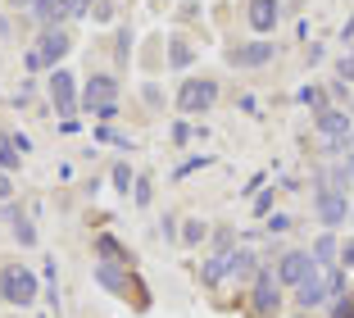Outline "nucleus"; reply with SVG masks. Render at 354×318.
Returning a JSON list of instances; mask_svg holds the SVG:
<instances>
[{
    "label": "nucleus",
    "mask_w": 354,
    "mask_h": 318,
    "mask_svg": "<svg viewBox=\"0 0 354 318\" xmlns=\"http://www.w3.org/2000/svg\"><path fill=\"white\" fill-rule=\"evenodd\" d=\"M313 214H318L323 232H341V227L350 223V214H354V200L345 191H336V186H327L323 173H318L313 177Z\"/></svg>",
    "instance_id": "obj_1"
},
{
    "label": "nucleus",
    "mask_w": 354,
    "mask_h": 318,
    "mask_svg": "<svg viewBox=\"0 0 354 318\" xmlns=\"http://www.w3.org/2000/svg\"><path fill=\"white\" fill-rule=\"evenodd\" d=\"M37 296H41V282H37L32 268H23V264H5V268H0V300H5V305L32 309Z\"/></svg>",
    "instance_id": "obj_2"
},
{
    "label": "nucleus",
    "mask_w": 354,
    "mask_h": 318,
    "mask_svg": "<svg viewBox=\"0 0 354 318\" xmlns=\"http://www.w3.org/2000/svg\"><path fill=\"white\" fill-rule=\"evenodd\" d=\"M218 105V82L214 78H187L182 91H177V109L187 114V118H200Z\"/></svg>",
    "instance_id": "obj_3"
},
{
    "label": "nucleus",
    "mask_w": 354,
    "mask_h": 318,
    "mask_svg": "<svg viewBox=\"0 0 354 318\" xmlns=\"http://www.w3.org/2000/svg\"><path fill=\"white\" fill-rule=\"evenodd\" d=\"M250 318H277L281 314V282L272 268H263L259 277H254V287H250Z\"/></svg>",
    "instance_id": "obj_4"
},
{
    "label": "nucleus",
    "mask_w": 354,
    "mask_h": 318,
    "mask_svg": "<svg viewBox=\"0 0 354 318\" xmlns=\"http://www.w3.org/2000/svg\"><path fill=\"white\" fill-rule=\"evenodd\" d=\"M272 273H277L281 287L295 291L309 273H318V259H313V250H281V259H277V268H272Z\"/></svg>",
    "instance_id": "obj_5"
},
{
    "label": "nucleus",
    "mask_w": 354,
    "mask_h": 318,
    "mask_svg": "<svg viewBox=\"0 0 354 318\" xmlns=\"http://www.w3.org/2000/svg\"><path fill=\"white\" fill-rule=\"evenodd\" d=\"M272 60H277V42H268V37L227 46V64H236V69H263V64H272Z\"/></svg>",
    "instance_id": "obj_6"
},
{
    "label": "nucleus",
    "mask_w": 354,
    "mask_h": 318,
    "mask_svg": "<svg viewBox=\"0 0 354 318\" xmlns=\"http://www.w3.org/2000/svg\"><path fill=\"white\" fill-rule=\"evenodd\" d=\"M95 282H100L104 291L123 296V300H127V291H132L136 305H146V296H141V287L132 282V268H127V264H104V259H100V264H95Z\"/></svg>",
    "instance_id": "obj_7"
},
{
    "label": "nucleus",
    "mask_w": 354,
    "mask_h": 318,
    "mask_svg": "<svg viewBox=\"0 0 354 318\" xmlns=\"http://www.w3.org/2000/svg\"><path fill=\"white\" fill-rule=\"evenodd\" d=\"M313 132L323 136V141H350V132H354V118L341 109V105H327L323 114H313Z\"/></svg>",
    "instance_id": "obj_8"
},
{
    "label": "nucleus",
    "mask_w": 354,
    "mask_h": 318,
    "mask_svg": "<svg viewBox=\"0 0 354 318\" xmlns=\"http://www.w3.org/2000/svg\"><path fill=\"white\" fill-rule=\"evenodd\" d=\"M68 51H73V37H68L64 28H46L41 37H37V55H41V64L50 73L64 64V55H68Z\"/></svg>",
    "instance_id": "obj_9"
},
{
    "label": "nucleus",
    "mask_w": 354,
    "mask_h": 318,
    "mask_svg": "<svg viewBox=\"0 0 354 318\" xmlns=\"http://www.w3.org/2000/svg\"><path fill=\"white\" fill-rule=\"evenodd\" d=\"M114 100H118V82L109 78V73H95V78L82 82V109L86 114L104 109V105H114Z\"/></svg>",
    "instance_id": "obj_10"
},
{
    "label": "nucleus",
    "mask_w": 354,
    "mask_h": 318,
    "mask_svg": "<svg viewBox=\"0 0 354 318\" xmlns=\"http://www.w3.org/2000/svg\"><path fill=\"white\" fill-rule=\"evenodd\" d=\"M263 255H254V250H232L227 255V277L236 282V287H254V277L263 273Z\"/></svg>",
    "instance_id": "obj_11"
},
{
    "label": "nucleus",
    "mask_w": 354,
    "mask_h": 318,
    "mask_svg": "<svg viewBox=\"0 0 354 318\" xmlns=\"http://www.w3.org/2000/svg\"><path fill=\"white\" fill-rule=\"evenodd\" d=\"M245 23H250L259 37H272V28L281 23V0H250V5H245Z\"/></svg>",
    "instance_id": "obj_12"
},
{
    "label": "nucleus",
    "mask_w": 354,
    "mask_h": 318,
    "mask_svg": "<svg viewBox=\"0 0 354 318\" xmlns=\"http://www.w3.org/2000/svg\"><path fill=\"white\" fill-rule=\"evenodd\" d=\"M50 100H55V114H64V118L77 109V87H73V73L68 69L50 73Z\"/></svg>",
    "instance_id": "obj_13"
},
{
    "label": "nucleus",
    "mask_w": 354,
    "mask_h": 318,
    "mask_svg": "<svg viewBox=\"0 0 354 318\" xmlns=\"http://www.w3.org/2000/svg\"><path fill=\"white\" fill-rule=\"evenodd\" d=\"M32 19L41 23V32H46V28H59V23L73 19V14H68V0H37V5H32Z\"/></svg>",
    "instance_id": "obj_14"
},
{
    "label": "nucleus",
    "mask_w": 354,
    "mask_h": 318,
    "mask_svg": "<svg viewBox=\"0 0 354 318\" xmlns=\"http://www.w3.org/2000/svg\"><path fill=\"white\" fill-rule=\"evenodd\" d=\"M309 250H313V259H318V268H336L341 264V241H336V232H323Z\"/></svg>",
    "instance_id": "obj_15"
},
{
    "label": "nucleus",
    "mask_w": 354,
    "mask_h": 318,
    "mask_svg": "<svg viewBox=\"0 0 354 318\" xmlns=\"http://www.w3.org/2000/svg\"><path fill=\"white\" fill-rule=\"evenodd\" d=\"M227 255H232V250L200 259V282H205V287H223V282H227Z\"/></svg>",
    "instance_id": "obj_16"
},
{
    "label": "nucleus",
    "mask_w": 354,
    "mask_h": 318,
    "mask_svg": "<svg viewBox=\"0 0 354 318\" xmlns=\"http://www.w3.org/2000/svg\"><path fill=\"white\" fill-rule=\"evenodd\" d=\"M95 255H100L104 264H127V259H132V255H127V250L114 241V236H95Z\"/></svg>",
    "instance_id": "obj_17"
},
{
    "label": "nucleus",
    "mask_w": 354,
    "mask_h": 318,
    "mask_svg": "<svg viewBox=\"0 0 354 318\" xmlns=\"http://www.w3.org/2000/svg\"><path fill=\"white\" fill-rule=\"evenodd\" d=\"M191 60H196L191 42H187V37H173V42H168V64H173V69H187Z\"/></svg>",
    "instance_id": "obj_18"
},
{
    "label": "nucleus",
    "mask_w": 354,
    "mask_h": 318,
    "mask_svg": "<svg viewBox=\"0 0 354 318\" xmlns=\"http://www.w3.org/2000/svg\"><path fill=\"white\" fill-rule=\"evenodd\" d=\"M295 100H300V105H309L313 114H323V109H327V91H323V87H313V82H304L300 91H295Z\"/></svg>",
    "instance_id": "obj_19"
},
{
    "label": "nucleus",
    "mask_w": 354,
    "mask_h": 318,
    "mask_svg": "<svg viewBox=\"0 0 354 318\" xmlns=\"http://www.w3.org/2000/svg\"><path fill=\"white\" fill-rule=\"evenodd\" d=\"M109 182H114V191H132V186H136V173H132V168H127V164H114V173H109Z\"/></svg>",
    "instance_id": "obj_20"
},
{
    "label": "nucleus",
    "mask_w": 354,
    "mask_h": 318,
    "mask_svg": "<svg viewBox=\"0 0 354 318\" xmlns=\"http://www.w3.org/2000/svg\"><path fill=\"white\" fill-rule=\"evenodd\" d=\"M336 82H354V46H345L336 60Z\"/></svg>",
    "instance_id": "obj_21"
},
{
    "label": "nucleus",
    "mask_w": 354,
    "mask_h": 318,
    "mask_svg": "<svg viewBox=\"0 0 354 318\" xmlns=\"http://www.w3.org/2000/svg\"><path fill=\"white\" fill-rule=\"evenodd\" d=\"M14 236H19V246H37V227H32L23 214L14 218Z\"/></svg>",
    "instance_id": "obj_22"
},
{
    "label": "nucleus",
    "mask_w": 354,
    "mask_h": 318,
    "mask_svg": "<svg viewBox=\"0 0 354 318\" xmlns=\"http://www.w3.org/2000/svg\"><path fill=\"white\" fill-rule=\"evenodd\" d=\"M205 236H209V227L200 223V218H191V223L182 227V241H187V246H200V241H205Z\"/></svg>",
    "instance_id": "obj_23"
},
{
    "label": "nucleus",
    "mask_w": 354,
    "mask_h": 318,
    "mask_svg": "<svg viewBox=\"0 0 354 318\" xmlns=\"http://www.w3.org/2000/svg\"><path fill=\"white\" fill-rule=\"evenodd\" d=\"M19 159H23V154L14 150L10 141H0V173H14V168H19Z\"/></svg>",
    "instance_id": "obj_24"
},
{
    "label": "nucleus",
    "mask_w": 354,
    "mask_h": 318,
    "mask_svg": "<svg viewBox=\"0 0 354 318\" xmlns=\"http://www.w3.org/2000/svg\"><path fill=\"white\" fill-rule=\"evenodd\" d=\"M332 318H354V291H345V296L332 300Z\"/></svg>",
    "instance_id": "obj_25"
},
{
    "label": "nucleus",
    "mask_w": 354,
    "mask_h": 318,
    "mask_svg": "<svg viewBox=\"0 0 354 318\" xmlns=\"http://www.w3.org/2000/svg\"><path fill=\"white\" fill-rule=\"evenodd\" d=\"M295 218L291 214H268V236H281V232H291Z\"/></svg>",
    "instance_id": "obj_26"
},
{
    "label": "nucleus",
    "mask_w": 354,
    "mask_h": 318,
    "mask_svg": "<svg viewBox=\"0 0 354 318\" xmlns=\"http://www.w3.org/2000/svg\"><path fill=\"white\" fill-rule=\"evenodd\" d=\"M272 195H277V186H272V191H259V195H254V214H259V218H268V214H272Z\"/></svg>",
    "instance_id": "obj_27"
},
{
    "label": "nucleus",
    "mask_w": 354,
    "mask_h": 318,
    "mask_svg": "<svg viewBox=\"0 0 354 318\" xmlns=\"http://www.w3.org/2000/svg\"><path fill=\"white\" fill-rule=\"evenodd\" d=\"M223 250H232V227H218V232H214V255H223Z\"/></svg>",
    "instance_id": "obj_28"
},
{
    "label": "nucleus",
    "mask_w": 354,
    "mask_h": 318,
    "mask_svg": "<svg viewBox=\"0 0 354 318\" xmlns=\"http://www.w3.org/2000/svg\"><path fill=\"white\" fill-rule=\"evenodd\" d=\"M159 236H164V241H177V236H182V232H177V218H173V214H164V223H159Z\"/></svg>",
    "instance_id": "obj_29"
},
{
    "label": "nucleus",
    "mask_w": 354,
    "mask_h": 318,
    "mask_svg": "<svg viewBox=\"0 0 354 318\" xmlns=\"http://www.w3.org/2000/svg\"><path fill=\"white\" fill-rule=\"evenodd\" d=\"M132 195H136V205H150V177H136Z\"/></svg>",
    "instance_id": "obj_30"
},
{
    "label": "nucleus",
    "mask_w": 354,
    "mask_h": 318,
    "mask_svg": "<svg viewBox=\"0 0 354 318\" xmlns=\"http://www.w3.org/2000/svg\"><path fill=\"white\" fill-rule=\"evenodd\" d=\"M336 164H341V173L350 177V186H354V145H350V150L341 154V159H336Z\"/></svg>",
    "instance_id": "obj_31"
},
{
    "label": "nucleus",
    "mask_w": 354,
    "mask_h": 318,
    "mask_svg": "<svg viewBox=\"0 0 354 318\" xmlns=\"http://www.w3.org/2000/svg\"><path fill=\"white\" fill-rule=\"evenodd\" d=\"M341 268H354V236L341 241Z\"/></svg>",
    "instance_id": "obj_32"
},
{
    "label": "nucleus",
    "mask_w": 354,
    "mask_h": 318,
    "mask_svg": "<svg viewBox=\"0 0 354 318\" xmlns=\"http://www.w3.org/2000/svg\"><path fill=\"white\" fill-rule=\"evenodd\" d=\"M127 55H132V32H118V60H127Z\"/></svg>",
    "instance_id": "obj_33"
},
{
    "label": "nucleus",
    "mask_w": 354,
    "mask_h": 318,
    "mask_svg": "<svg viewBox=\"0 0 354 318\" xmlns=\"http://www.w3.org/2000/svg\"><path fill=\"white\" fill-rule=\"evenodd\" d=\"M23 64H28V73H41V69H46V64H41V55H37V46H32V51L23 55Z\"/></svg>",
    "instance_id": "obj_34"
},
{
    "label": "nucleus",
    "mask_w": 354,
    "mask_h": 318,
    "mask_svg": "<svg viewBox=\"0 0 354 318\" xmlns=\"http://www.w3.org/2000/svg\"><path fill=\"white\" fill-rule=\"evenodd\" d=\"M5 141H10V145H14V150H19V154H23V150H32V141H28V136H23V132H10V136H5Z\"/></svg>",
    "instance_id": "obj_35"
},
{
    "label": "nucleus",
    "mask_w": 354,
    "mask_h": 318,
    "mask_svg": "<svg viewBox=\"0 0 354 318\" xmlns=\"http://www.w3.org/2000/svg\"><path fill=\"white\" fill-rule=\"evenodd\" d=\"M91 5H100V0H68V14H91Z\"/></svg>",
    "instance_id": "obj_36"
},
{
    "label": "nucleus",
    "mask_w": 354,
    "mask_h": 318,
    "mask_svg": "<svg viewBox=\"0 0 354 318\" xmlns=\"http://www.w3.org/2000/svg\"><path fill=\"white\" fill-rule=\"evenodd\" d=\"M95 19L109 23V19H114V5H109V0H100V5H95Z\"/></svg>",
    "instance_id": "obj_37"
},
{
    "label": "nucleus",
    "mask_w": 354,
    "mask_h": 318,
    "mask_svg": "<svg viewBox=\"0 0 354 318\" xmlns=\"http://www.w3.org/2000/svg\"><path fill=\"white\" fill-rule=\"evenodd\" d=\"M95 118H100V123H114V118H118V105H104V109H95Z\"/></svg>",
    "instance_id": "obj_38"
},
{
    "label": "nucleus",
    "mask_w": 354,
    "mask_h": 318,
    "mask_svg": "<svg viewBox=\"0 0 354 318\" xmlns=\"http://www.w3.org/2000/svg\"><path fill=\"white\" fill-rule=\"evenodd\" d=\"M14 195V182H10V173H0V200H10Z\"/></svg>",
    "instance_id": "obj_39"
},
{
    "label": "nucleus",
    "mask_w": 354,
    "mask_h": 318,
    "mask_svg": "<svg viewBox=\"0 0 354 318\" xmlns=\"http://www.w3.org/2000/svg\"><path fill=\"white\" fill-rule=\"evenodd\" d=\"M173 141H191V127L187 123H173Z\"/></svg>",
    "instance_id": "obj_40"
},
{
    "label": "nucleus",
    "mask_w": 354,
    "mask_h": 318,
    "mask_svg": "<svg viewBox=\"0 0 354 318\" xmlns=\"http://www.w3.org/2000/svg\"><path fill=\"white\" fill-rule=\"evenodd\" d=\"M14 5H28V10H32V5H37V0H14Z\"/></svg>",
    "instance_id": "obj_41"
},
{
    "label": "nucleus",
    "mask_w": 354,
    "mask_h": 318,
    "mask_svg": "<svg viewBox=\"0 0 354 318\" xmlns=\"http://www.w3.org/2000/svg\"><path fill=\"white\" fill-rule=\"evenodd\" d=\"M350 227H354V214H350Z\"/></svg>",
    "instance_id": "obj_42"
},
{
    "label": "nucleus",
    "mask_w": 354,
    "mask_h": 318,
    "mask_svg": "<svg viewBox=\"0 0 354 318\" xmlns=\"http://www.w3.org/2000/svg\"><path fill=\"white\" fill-rule=\"evenodd\" d=\"M350 145H354V132H350Z\"/></svg>",
    "instance_id": "obj_43"
},
{
    "label": "nucleus",
    "mask_w": 354,
    "mask_h": 318,
    "mask_svg": "<svg viewBox=\"0 0 354 318\" xmlns=\"http://www.w3.org/2000/svg\"><path fill=\"white\" fill-rule=\"evenodd\" d=\"M304 318H309V314H304Z\"/></svg>",
    "instance_id": "obj_44"
}]
</instances>
